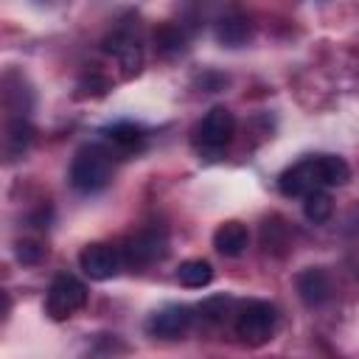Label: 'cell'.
<instances>
[{
  "label": "cell",
  "mask_w": 359,
  "mask_h": 359,
  "mask_svg": "<svg viewBox=\"0 0 359 359\" xmlns=\"http://www.w3.org/2000/svg\"><path fill=\"white\" fill-rule=\"evenodd\" d=\"M297 292L306 306H323L331 297V278L320 266H309L297 275Z\"/></svg>",
  "instance_id": "obj_9"
},
{
  "label": "cell",
  "mask_w": 359,
  "mask_h": 359,
  "mask_svg": "<svg viewBox=\"0 0 359 359\" xmlns=\"http://www.w3.org/2000/svg\"><path fill=\"white\" fill-rule=\"evenodd\" d=\"M278 328V309L266 300H250L236 314V334L247 345H264Z\"/></svg>",
  "instance_id": "obj_3"
},
{
  "label": "cell",
  "mask_w": 359,
  "mask_h": 359,
  "mask_svg": "<svg viewBox=\"0 0 359 359\" xmlns=\"http://www.w3.org/2000/svg\"><path fill=\"white\" fill-rule=\"evenodd\" d=\"M112 180V154L104 146H84L70 163V185L81 194H95Z\"/></svg>",
  "instance_id": "obj_2"
},
{
  "label": "cell",
  "mask_w": 359,
  "mask_h": 359,
  "mask_svg": "<svg viewBox=\"0 0 359 359\" xmlns=\"http://www.w3.org/2000/svg\"><path fill=\"white\" fill-rule=\"evenodd\" d=\"M154 42H157V48H160L165 56H174V53L182 50L185 36H182L180 28H174V25H163V28L154 31Z\"/></svg>",
  "instance_id": "obj_16"
},
{
  "label": "cell",
  "mask_w": 359,
  "mask_h": 359,
  "mask_svg": "<svg viewBox=\"0 0 359 359\" xmlns=\"http://www.w3.org/2000/svg\"><path fill=\"white\" fill-rule=\"evenodd\" d=\"M250 244V233L241 222H224L216 227L213 233V247L224 255V258H238Z\"/></svg>",
  "instance_id": "obj_10"
},
{
  "label": "cell",
  "mask_w": 359,
  "mask_h": 359,
  "mask_svg": "<svg viewBox=\"0 0 359 359\" xmlns=\"http://www.w3.org/2000/svg\"><path fill=\"white\" fill-rule=\"evenodd\" d=\"M334 213V199L325 194V191H314L303 199V216L311 222V224H325Z\"/></svg>",
  "instance_id": "obj_14"
},
{
  "label": "cell",
  "mask_w": 359,
  "mask_h": 359,
  "mask_svg": "<svg viewBox=\"0 0 359 359\" xmlns=\"http://www.w3.org/2000/svg\"><path fill=\"white\" fill-rule=\"evenodd\" d=\"M236 135V115L227 107H213L196 126V143L202 149H224Z\"/></svg>",
  "instance_id": "obj_5"
},
{
  "label": "cell",
  "mask_w": 359,
  "mask_h": 359,
  "mask_svg": "<svg viewBox=\"0 0 359 359\" xmlns=\"http://www.w3.org/2000/svg\"><path fill=\"white\" fill-rule=\"evenodd\" d=\"M79 264H81V269H84L87 278H93V280H109V278H115L121 272L123 258L109 244H87L81 250V255H79Z\"/></svg>",
  "instance_id": "obj_7"
},
{
  "label": "cell",
  "mask_w": 359,
  "mask_h": 359,
  "mask_svg": "<svg viewBox=\"0 0 359 359\" xmlns=\"http://www.w3.org/2000/svg\"><path fill=\"white\" fill-rule=\"evenodd\" d=\"M177 280H180L182 286H188V289H202V286H208V283L213 280V266H210V261H205V258H191V261L180 264Z\"/></svg>",
  "instance_id": "obj_13"
},
{
  "label": "cell",
  "mask_w": 359,
  "mask_h": 359,
  "mask_svg": "<svg viewBox=\"0 0 359 359\" xmlns=\"http://www.w3.org/2000/svg\"><path fill=\"white\" fill-rule=\"evenodd\" d=\"M163 255H165V233L163 230H140L121 250V258L129 266H146V264L160 261Z\"/></svg>",
  "instance_id": "obj_6"
},
{
  "label": "cell",
  "mask_w": 359,
  "mask_h": 359,
  "mask_svg": "<svg viewBox=\"0 0 359 359\" xmlns=\"http://www.w3.org/2000/svg\"><path fill=\"white\" fill-rule=\"evenodd\" d=\"M107 140L115 146V149H123V151H132L143 143V132L132 123H118V126H109L107 129Z\"/></svg>",
  "instance_id": "obj_15"
},
{
  "label": "cell",
  "mask_w": 359,
  "mask_h": 359,
  "mask_svg": "<svg viewBox=\"0 0 359 359\" xmlns=\"http://www.w3.org/2000/svg\"><path fill=\"white\" fill-rule=\"evenodd\" d=\"M230 309H233V297H227V294H213V297H208V300L199 303L202 317L210 320V323L224 320V317L230 314Z\"/></svg>",
  "instance_id": "obj_17"
},
{
  "label": "cell",
  "mask_w": 359,
  "mask_h": 359,
  "mask_svg": "<svg viewBox=\"0 0 359 359\" xmlns=\"http://www.w3.org/2000/svg\"><path fill=\"white\" fill-rule=\"evenodd\" d=\"M191 309L182 306V303H171V306H163L160 311H154L146 323L149 334L151 337H160V339H180L188 328H191Z\"/></svg>",
  "instance_id": "obj_8"
},
{
  "label": "cell",
  "mask_w": 359,
  "mask_h": 359,
  "mask_svg": "<svg viewBox=\"0 0 359 359\" xmlns=\"http://www.w3.org/2000/svg\"><path fill=\"white\" fill-rule=\"evenodd\" d=\"M104 48L118 56V62H121V67H123L126 73H137V70H140V62H143L140 45H137V39L129 36L126 31H115L112 36H107Z\"/></svg>",
  "instance_id": "obj_11"
},
{
  "label": "cell",
  "mask_w": 359,
  "mask_h": 359,
  "mask_svg": "<svg viewBox=\"0 0 359 359\" xmlns=\"http://www.w3.org/2000/svg\"><path fill=\"white\" fill-rule=\"evenodd\" d=\"M252 36V22L244 14H230L216 22V39L227 48H238Z\"/></svg>",
  "instance_id": "obj_12"
},
{
  "label": "cell",
  "mask_w": 359,
  "mask_h": 359,
  "mask_svg": "<svg viewBox=\"0 0 359 359\" xmlns=\"http://www.w3.org/2000/svg\"><path fill=\"white\" fill-rule=\"evenodd\" d=\"M28 143H31V126L22 123V121L11 123V129H8V151L20 154V151H25Z\"/></svg>",
  "instance_id": "obj_18"
},
{
  "label": "cell",
  "mask_w": 359,
  "mask_h": 359,
  "mask_svg": "<svg viewBox=\"0 0 359 359\" xmlns=\"http://www.w3.org/2000/svg\"><path fill=\"white\" fill-rule=\"evenodd\" d=\"M84 303H87V286H84L79 278L67 275V272L56 275L53 283L48 286L45 311H48L53 320H67V317H73L79 309H84Z\"/></svg>",
  "instance_id": "obj_4"
},
{
  "label": "cell",
  "mask_w": 359,
  "mask_h": 359,
  "mask_svg": "<svg viewBox=\"0 0 359 359\" xmlns=\"http://www.w3.org/2000/svg\"><path fill=\"white\" fill-rule=\"evenodd\" d=\"M351 177V168L337 154H314L292 168H286L278 180V188L283 196H309L314 191H323L328 185H345Z\"/></svg>",
  "instance_id": "obj_1"
},
{
  "label": "cell",
  "mask_w": 359,
  "mask_h": 359,
  "mask_svg": "<svg viewBox=\"0 0 359 359\" xmlns=\"http://www.w3.org/2000/svg\"><path fill=\"white\" fill-rule=\"evenodd\" d=\"M17 258L22 261V264H39L42 258H45V247L42 244H36V241H17Z\"/></svg>",
  "instance_id": "obj_19"
}]
</instances>
